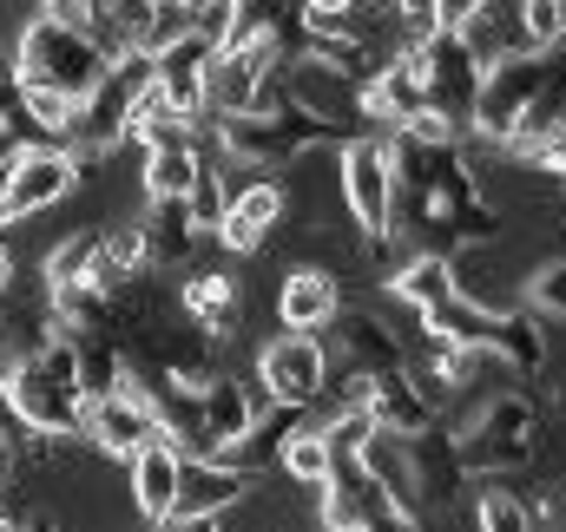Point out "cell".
Masks as SVG:
<instances>
[{
	"label": "cell",
	"mask_w": 566,
	"mask_h": 532,
	"mask_svg": "<svg viewBox=\"0 0 566 532\" xmlns=\"http://www.w3.org/2000/svg\"><path fill=\"white\" fill-rule=\"evenodd\" d=\"M13 269H20V264H13V251L0 244V289H13Z\"/></svg>",
	"instance_id": "cell-31"
},
{
	"label": "cell",
	"mask_w": 566,
	"mask_h": 532,
	"mask_svg": "<svg viewBox=\"0 0 566 532\" xmlns=\"http://www.w3.org/2000/svg\"><path fill=\"white\" fill-rule=\"evenodd\" d=\"M454 40L468 46V60H474L481 73H494L501 60H521V53H527V40H521V7H494V0H468Z\"/></svg>",
	"instance_id": "cell-17"
},
{
	"label": "cell",
	"mask_w": 566,
	"mask_h": 532,
	"mask_svg": "<svg viewBox=\"0 0 566 532\" xmlns=\"http://www.w3.org/2000/svg\"><path fill=\"white\" fill-rule=\"evenodd\" d=\"M258 382H264V395L277 401V407L316 414L329 401V342L323 336H283L277 329L258 349Z\"/></svg>",
	"instance_id": "cell-8"
},
{
	"label": "cell",
	"mask_w": 566,
	"mask_h": 532,
	"mask_svg": "<svg viewBox=\"0 0 566 532\" xmlns=\"http://www.w3.org/2000/svg\"><path fill=\"white\" fill-rule=\"evenodd\" d=\"M343 309H349V289H343L336 269H323V264H303L277 283V329L283 336H323Z\"/></svg>",
	"instance_id": "cell-11"
},
{
	"label": "cell",
	"mask_w": 566,
	"mask_h": 532,
	"mask_svg": "<svg viewBox=\"0 0 566 532\" xmlns=\"http://www.w3.org/2000/svg\"><path fill=\"white\" fill-rule=\"evenodd\" d=\"M454 447H461L468 480L501 487L507 474H527L541 460V407H534V395L527 389H501L488 407H474L454 427Z\"/></svg>",
	"instance_id": "cell-4"
},
{
	"label": "cell",
	"mask_w": 566,
	"mask_h": 532,
	"mask_svg": "<svg viewBox=\"0 0 566 532\" xmlns=\"http://www.w3.org/2000/svg\"><path fill=\"white\" fill-rule=\"evenodd\" d=\"M13 480H20V460H13V427H7V414H0V507H7V493H13Z\"/></svg>",
	"instance_id": "cell-28"
},
{
	"label": "cell",
	"mask_w": 566,
	"mask_h": 532,
	"mask_svg": "<svg viewBox=\"0 0 566 532\" xmlns=\"http://www.w3.org/2000/svg\"><path fill=\"white\" fill-rule=\"evenodd\" d=\"M336 349H329V375H343V382H376V375H402L409 369V342H402V329L389 322V309H376V302H349L336 322Z\"/></svg>",
	"instance_id": "cell-7"
},
{
	"label": "cell",
	"mask_w": 566,
	"mask_h": 532,
	"mask_svg": "<svg viewBox=\"0 0 566 532\" xmlns=\"http://www.w3.org/2000/svg\"><path fill=\"white\" fill-rule=\"evenodd\" d=\"M158 532H224V520H165Z\"/></svg>",
	"instance_id": "cell-30"
},
{
	"label": "cell",
	"mask_w": 566,
	"mask_h": 532,
	"mask_svg": "<svg viewBox=\"0 0 566 532\" xmlns=\"http://www.w3.org/2000/svg\"><path fill=\"white\" fill-rule=\"evenodd\" d=\"M145 198L151 204H185L205 178V151L198 145H178V151H145Z\"/></svg>",
	"instance_id": "cell-21"
},
{
	"label": "cell",
	"mask_w": 566,
	"mask_h": 532,
	"mask_svg": "<svg viewBox=\"0 0 566 532\" xmlns=\"http://www.w3.org/2000/svg\"><path fill=\"white\" fill-rule=\"evenodd\" d=\"M389 296H396V302H409L416 316H434V309H448V302L461 296V269L441 264V257H416V264L389 283Z\"/></svg>",
	"instance_id": "cell-22"
},
{
	"label": "cell",
	"mask_w": 566,
	"mask_h": 532,
	"mask_svg": "<svg viewBox=\"0 0 566 532\" xmlns=\"http://www.w3.org/2000/svg\"><path fill=\"white\" fill-rule=\"evenodd\" d=\"M178 474H185V454L178 447H145L139 460L126 467V487H133V507H139V520L151 526H165L171 513H178Z\"/></svg>",
	"instance_id": "cell-19"
},
{
	"label": "cell",
	"mask_w": 566,
	"mask_h": 532,
	"mask_svg": "<svg viewBox=\"0 0 566 532\" xmlns=\"http://www.w3.org/2000/svg\"><path fill=\"white\" fill-rule=\"evenodd\" d=\"M93 454H106V460H139L145 447H158L165 434H158V414H151V401H145L139 382H126L119 395H106V401H93L86 407V434H80Z\"/></svg>",
	"instance_id": "cell-10"
},
{
	"label": "cell",
	"mask_w": 566,
	"mask_h": 532,
	"mask_svg": "<svg viewBox=\"0 0 566 532\" xmlns=\"http://www.w3.org/2000/svg\"><path fill=\"white\" fill-rule=\"evenodd\" d=\"M409 467H416V500L428 507H448L461 487H468V467H461V447L448 427H434L428 440H409Z\"/></svg>",
	"instance_id": "cell-20"
},
{
	"label": "cell",
	"mask_w": 566,
	"mask_h": 532,
	"mask_svg": "<svg viewBox=\"0 0 566 532\" xmlns=\"http://www.w3.org/2000/svg\"><path fill=\"white\" fill-rule=\"evenodd\" d=\"M329 474H336V447H329V434L310 421V427L290 440V454H283V480H290V487H303V493H323V487H329Z\"/></svg>",
	"instance_id": "cell-24"
},
{
	"label": "cell",
	"mask_w": 566,
	"mask_h": 532,
	"mask_svg": "<svg viewBox=\"0 0 566 532\" xmlns=\"http://www.w3.org/2000/svg\"><path fill=\"white\" fill-rule=\"evenodd\" d=\"M474 520H481V532H534V507L514 487H488L474 500Z\"/></svg>",
	"instance_id": "cell-27"
},
{
	"label": "cell",
	"mask_w": 566,
	"mask_h": 532,
	"mask_svg": "<svg viewBox=\"0 0 566 532\" xmlns=\"http://www.w3.org/2000/svg\"><path fill=\"white\" fill-rule=\"evenodd\" d=\"M521 296H527V316L534 322H566V257H547V264L527 269Z\"/></svg>",
	"instance_id": "cell-25"
},
{
	"label": "cell",
	"mask_w": 566,
	"mask_h": 532,
	"mask_svg": "<svg viewBox=\"0 0 566 532\" xmlns=\"http://www.w3.org/2000/svg\"><path fill=\"white\" fill-rule=\"evenodd\" d=\"M0 171H7V204H13V224H27V217L53 211L60 198H73V184H80L86 158H80V151H60V145H20Z\"/></svg>",
	"instance_id": "cell-9"
},
{
	"label": "cell",
	"mask_w": 566,
	"mask_h": 532,
	"mask_svg": "<svg viewBox=\"0 0 566 532\" xmlns=\"http://www.w3.org/2000/svg\"><path fill=\"white\" fill-rule=\"evenodd\" d=\"M20 532H60V520L46 507H33V513H20Z\"/></svg>",
	"instance_id": "cell-29"
},
{
	"label": "cell",
	"mask_w": 566,
	"mask_h": 532,
	"mask_svg": "<svg viewBox=\"0 0 566 532\" xmlns=\"http://www.w3.org/2000/svg\"><path fill=\"white\" fill-rule=\"evenodd\" d=\"M86 389H80V355H73V336L46 342L40 355L13 362L7 369V395H0V414L7 427L20 434H46V440H80L86 434Z\"/></svg>",
	"instance_id": "cell-3"
},
{
	"label": "cell",
	"mask_w": 566,
	"mask_h": 532,
	"mask_svg": "<svg viewBox=\"0 0 566 532\" xmlns=\"http://www.w3.org/2000/svg\"><path fill=\"white\" fill-rule=\"evenodd\" d=\"M283 217H290V191H283L277 178H251V184H238L218 244H224L231 257H251V251H264V237L277 231Z\"/></svg>",
	"instance_id": "cell-16"
},
{
	"label": "cell",
	"mask_w": 566,
	"mask_h": 532,
	"mask_svg": "<svg viewBox=\"0 0 566 532\" xmlns=\"http://www.w3.org/2000/svg\"><path fill=\"white\" fill-rule=\"evenodd\" d=\"M191 33H198V0H145V13H139V53L145 60L171 53Z\"/></svg>",
	"instance_id": "cell-23"
},
{
	"label": "cell",
	"mask_w": 566,
	"mask_h": 532,
	"mask_svg": "<svg viewBox=\"0 0 566 532\" xmlns=\"http://www.w3.org/2000/svg\"><path fill=\"white\" fill-rule=\"evenodd\" d=\"M336 184H343V211H349L356 237H389L396 231V171H389L382 132H356L336 151Z\"/></svg>",
	"instance_id": "cell-6"
},
{
	"label": "cell",
	"mask_w": 566,
	"mask_h": 532,
	"mask_svg": "<svg viewBox=\"0 0 566 532\" xmlns=\"http://www.w3.org/2000/svg\"><path fill=\"white\" fill-rule=\"evenodd\" d=\"M211 60H218V46L205 40V33H191V40H178L171 53H158L151 66H158V99L185 119V126H205V99H211Z\"/></svg>",
	"instance_id": "cell-13"
},
{
	"label": "cell",
	"mask_w": 566,
	"mask_h": 532,
	"mask_svg": "<svg viewBox=\"0 0 566 532\" xmlns=\"http://www.w3.org/2000/svg\"><path fill=\"white\" fill-rule=\"evenodd\" d=\"M7 73L33 93H60V99L86 106L99 93V79L113 73V60L86 33V0H53L40 13H27L13 33V53H7Z\"/></svg>",
	"instance_id": "cell-2"
},
{
	"label": "cell",
	"mask_w": 566,
	"mask_h": 532,
	"mask_svg": "<svg viewBox=\"0 0 566 532\" xmlns=\"http://www.w3.org/2000/svg\"><path fill=\"white\" fill-rule=\"evenodd\" d=\"M389 171H396V231L441 264H461L468 251H488L501 237V204L481 198L461 145L389 132Z\"/></svg>",
	"instance_id": "cell-1"
},
{
	"label": "cell",
	"mask_w": 566,
	"mask_h": 532,
	"mask_svg": "<svg viewBox=\"0 0 566 532\" xmlns=\"http://www.w3.org/2000/svg\"><path fill=\"white\" fill-rule=\"evenodd\" d=\"M139 231H145V264H151V276L191 269L198 251H205V231H198L191 204H145Z\"/></svg>",
	"instance_id": "cell-18"
},
{
	"label": "cell",
	"mask_w": 566,
	"mask_h": 532,
	"mask_svg": "<svg viewBox=\"0 0 566 532\" xmlns=\"http://www.w3.org/2000/svg\"><path fill=\"white\" fill-rule=\"evenodd\" d=\"M178 316H185L198 336H211V342L224 349V342L244 336V283H238L231 269H191V276L178 283Z\"/></svg>",
	"instance_id": "cell-12"
},
{
	"label": "cell",
	"mask_w": 566,
	"mask_h": 532,
	"mask_svg": "<svg viewBox=\"0 0 566 532\" xmlns=\"http://www.w3.org/2000/svg\"><path fill=\"white\" fill-rule=\"evenodd\" d=\"M251 500V480L224 460H205V454H185V474H178V513L171 520H224Z\"/></svg>",
	"instance_id": "cell-14"
},
{
	"label": "cell",
	"mask_w": 566,
	"mask_h": 532,
	"mask_svg": "<svg viewBox=\"0 0 566 532\" xmlns=\"http://www.w3.org/2000/svg\"><path fill=\"white\" fill-rule=\"evenodd\" d=\"M369 427H382V434H396V440H428L434 427H441V407L422 395V382L402 369V375H376L369 382Z\"/></svg>",
	"instance_id": "cell-15"
},
{
	"label": "cell",
	"mask_w": 566,
	"mask_h": 532,
	"mask_svg": "<svg viewBox=\"0 0 566 532\" xmlns=\"http://www.w3.org/2000/svg\"><path fill=\"white\" fill-rule=\"evenodd\" d=\"M0 532H20V520H13V513H7V507H0Z\"/></svg>",
	"instance_id": "cell-32"
},
{
	"label": "cell",
	"mask_w": 566,
	"mask_h": 532,
	"mask_svg": "<svg viewBox=\"0 0 566 532\" xmlns=\"http://www.w3.org/2000/svg\"><path fill=\"white\" fill-rule=\"evenodd\" d=\"M566 79V66H554L547 53H521V60H501L488 79H481V99H474V132L481 145H494V151H507L514 132L534 119V106L554 93Z\"/></svg>",
	"instance_id": "cell-5"
},
{
	"label": "cell",
	"mask_w": 566,
	"mask_h": 532,
	"mask_svg": "<svg viewBox=\"0 0 566 532\" xmlns=\"http://www.w3.org/2000/svg\"><path fill=\"white\" fill-rule=\"evenodd\" d=\"M521 40H527V53H560L566 0H521Z\"/></svg>",
	"instance_id": "cell-26"
}]
</instances>
